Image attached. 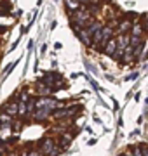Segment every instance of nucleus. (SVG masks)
Segmentation results:
<instances>
[{
    "instance_id": "f257e3e1",
    "label": "nucleus",
    "mask_w": 148,
    "mask_h": 156,
    "mask_svg": "<svg viewBox=\"0 0 148 156\" xmlns=\"http://www.w3.org/2000/svg\"><path fill=\"white\" fill-rule=\"evenodd\" d=\"M56 144H54V140L51 137H46V139H42L40 142V153L42 154H47V156H56L57 154V149H54Z\"/></svg>"
},
{
    "instance_id": "f03ea898",
    "label": "nucleus",
    "mask_w": 148,
    "mask_h": 156,
    "mask_svg": "<svg viewBox=\"0 0 148 156\" xmlns=\"http://www.w3.org/2000/svg\"><path fill=\"white\" fill-rule=\"evenodd\" d=\"M35 108L37 109H47V111L52 113L57 108V102L54 99H49V97H42V99H39L35 102Z\"/></svg>"
},
{
    "instance_id": "7ed1b4c3",
    "label": "nucleus",
    "mask_w": 148,
    "mask_h": 156,
    "mask_svg": "<svg viewBox=\"0 0 148 156\" xmlns=\"http://www.w3.org/2000/svg\"><path fill=\"white\" fill-rule=\"evenodd\" d=\"M105 50H106V54H110V56H113L115 54V50H117V40L112 38L108 42V44L105 45Z\"/></svg>"
},
{
    "instance_id": "20e7f679",
    "label": "nucleus",
    "mask_w": 148,
    "mask_h": 156,
    "mask_svg": "<svg viewBox=\"0 0 148 156\" xmlns=\"http://www.w3.org/2000/svg\"><path fill=\"white\" fill-rule=\"evenodd\" d=\"M16 113H17V104L16 102H9V104L6 106V115H9V116L12 118Z\"/></svg>"
},
{
    "instance_id": "39448f33",
    "label": "nucleus",
    "mask_w": 148,
    "mask_h": 156,
    "mask_svg": "<svg viewBox=\"0 0 148 156\" xmlns=\"http://www.w3.org/2000/svg\"><path fill=\"white\" fill-rule=\"evenodd\" d=\"M12 123V118L9 115H0V128H6Z\"/></svg>"
},
{
    "instance_id": "423d86ee",
    "label": "nucleus",
    "mask_w": 148,
    "mask_h": 156,
    "mask_svg": "<svg viewBox=\"0 0 148 156\" xmlns=\"http://www.w3.org/2000/svg\"><path fill=\"white\" fill-rule=\"evenodd\" d=\"M66 7L70 9V12H75L80 9V4H79V0H66Z\"/></svg>"
},
{
    "instance_id": "0eeeda50",
    "label": "nucleus",
    "mask_w": 148,
    "mask_h": 156,
    "mask_svg": "<svg viewBox=\"0 0 148 156\" xmlns=\"http://www.w3.org/2000/svg\"><path fill=\"white\" fill-rule=\"evenodd\" d=\"M79 38L82 40V42H84L86 45H91V37L87 35L86 30H80V31H79Z\"/></svg>"
},
{
    "instance_id": "6e6552de",
    "label": "nucleus",
    "mask_w": 148,
    "mask_h": 156,
    "mask_svg": "<svg viewBox=\"0 0 148 156\" xmlns=\"http://www.w3.org/2000/svg\"><path fill=\"white\" fill-rule=\"evenodd\" d=\"M141 33V26L139 24H134V28H132V37H139Z\"/></svg>"
},
{
    "instance_id": "1a4fd4ad",
    "label": "nucleus",
    "mask_w": 148,
    "mask_h": 156,
    "mask_svg": "<svg viewBox=\"0 0 148 156\" xmlns=\"http://www.w3.org/2000/svg\"><path fill=\"white\" fill-rule=\"evenodd\" d=\"M131 156H143V153H141V149H139V147H136V149H132Z\"/></svg>"
},
{
    "instance_id": "9d476101",
    "label": "nucleus",
    "mask_w": 148,
    "mask_h": 156,
    "mask_svg": "<svg viewBox=\"0 0 148 156\" xmlns=\"http://www.w3.org/2000/svg\"><path fill=\"white\" fill-rule=\"evenodd\" d=\"M141 153H143V156H148V146H146V147H143Z\"/></svg>"
},
{
    "instance_id": "9b49d317",
    "label": "nucleus",
    "mask_w": 148,
    "mask_h": 156,
    "mask_svg": "<svg viewBox=\"0 0 148 156\" xmlns=\"http://www.w3.org/2000/svg\"><path fill=\"white\" fill-rule=\"evenodd\" d=\"M91 2H94V0H79V4H91Z\"/></svg>"
}]
</instances>
